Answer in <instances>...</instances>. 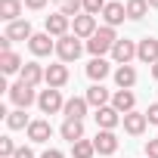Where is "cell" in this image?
Returning <instances> with one entry per match:
<instances>
[{"label": "cell", "mask_w": 158, "mask_h": 158, "mask_svg": "<svg viewBox=\"0 0 158 158\" xmlns=\"http://www.w3.org/2000/svg\"><path fill=\"white\" fill-rule=\"evenodd\" d=\"M112 56H115L118 65H130V59L136 56V44L127 40V37H118V44L112 47Z\"/></svg>", "instance_id": "5"}, {"label": "cell", "mask_w": 158, "mask_h": 158, "mask_svg": "<svg viewBox=\"0 0 158 158\" xmlns=\"http://www.w3.org/2000/svg\"><path fill=\"white\" fill-rule=\"evenodd\" d=\"M25 6H28V10H44L47 0H25Z\"/></svg>", "instance_id": "34"}, {"label": "cell", "mask_w": 158, "mask_h": 158, "mask_svg": "<svg viewBox=\"0 0 158 158\" xmlns=\"http://www.w3.org/2000/svg\"><path fill=\"white\" fill-rule=\"evenodd\" d=\"M10 47H13V40H10V37L3 34V37H0V53H13Z\"/></svg>", "instance_id": "35"}, {"label": "cell", "mask_w": 158, "mask_h": 158, "mask_svg": "<svg viewBox=\"0 0 158 158\" xmlns=\"http://www.w3.org/2000/svg\"><path fill=\"white\" fill-rule=\"evenodd\" d=\"M47 34H53V37H65V34H68V16H65V13H53V16H47Z\"/></svg>", "instance_id": "17"}, {"label": "cell", "mask_w": 158, "mask_h": 158, "mask_svg": "<svg viewBox=\"0 0 158 158\" xmlns=\"http://www.w3.org/2000/svg\"><path fill=\"white\" fill-rule=\"evenodd\" d=\"M106 10V0H84V13L87 16H102Z\"/></svg>", "instance_id": "31"}, {"label": "cell", "mask_w": 158, "mask_h": 158, "mask_svg": "<svg viewBox=\"0 0 158 158\" xmlns=\"http://www.w3.org/2000/svg\"><path fill=\"white\" fill-rule=\"evenodd\" d=\"M146 158H158V139H149L146 143Z\"/></svg>", "instance_id": "32"}, {"label": "cell", "mask_w": 158, "mask_h": 158, "mask_svg": "<svg viewBox=\"0 0 158 158\" xmlns=\"http://www.w3.org/2000/svg\"><path fill=\"white\" fill-rule=\"evenodd\" d=\"M16 158H34V152H31V149H28V146H22V149H19V152H16Z\"/></svg>", "instance_id": "36"}, {"label": "cell", "mask_w": 158, "mask_h": 158, "mask_svg": "<svg viewBox=\"0 0 158 158\" xmlns=\"http://www.w3.org/2000/svg\"><path fill=\"white\" fill-rule=\"evenodd\" d=\"M59 133H62V139H68V143L74 146L77 139H84V121H74V118H65V124L59 127Z\"/></svg>", "instance_id": "15"}, {"label": "cell", "mask_w": 158, "mask_h": 158, "mask_svg": "<svg viewBox=\"0 0 158 158\" xmlns=\"http://www.w3.org/2000/svg\"><path fill=\"white\" fill-rule=\"evenodd\" d=\"M71 155H74V158H93V155H96V146H93L90 139H77V143L71 146Z\"/></svg>", "instance_id": "27"}, {"label": "cell", "mask_w": 158, "mask_h": 158, "mask_svg": "<svg viewBox=\"0 0 158 158\" xmlns=\"http://www.w3.org/2000/svg\"><path fill=\"white\" fill-rule=\"evenodd\" d=\"M93 146H96L99 155H115V152H118V136H115V130H99L96 139H93Z\"/></svg>", "instance_id": "8"}, {"label": "cell", "mask_w": 158, "mask_h": 158, "mask_svg": "<svg viewBox=\"0 0 158 158\" xmlns=\"http://www.w3.org/2000/svg\"><path fill=\"white\" fill-rule=\"evenodd\" d=\"M6 124H10V130H22V127H28L31 121H28V115H25V109H16V112H10V118H6Z\"/></svg>", "instance_id": "28"}, {"label": "cell", "mask_w": 158, "mask_h": 158, "mask_svg": "<svg viewBox=\"0 0 158 158\" xmlns=\"http://www.w3.org/2000/svg\"><path fill=\"white\" fill-rule=\"evenodd\" d=\"M87 102H90L93 109H102V106H109V90H106L102 84H93V87L87 90Z\"/></svg>", "instance_id": "25"}, {"label": "cell", "mask_w": 158, "mask_h": 158, "mask_svg": "<svg viewBox=\"0 0 158 158\" xmlns=\"http://www.w3.org/2000/svg\"><path fill=\"white\" fill-rule=\"evenodd\" d=\"M44 81H47V87H53V90L65 87V84H68V68H65V65H50Z\"/></svg>", "instance_id": "19"}, {"label": "cell", "mask_w": 158, "mask_h": 158, "mask_svg": "<svg viewBox=\"0 0 158 158\" xmlns=\"http://www.w3.org/2000/svg\"><path fill=\"white\" fill-rule=\"evenodd\" d=\"M136 59L146 62V65H155V62H158V40H155V37H143V40L136 44Z\"/></svg>", "instance_id": "7"}, {"label": "cell", "mask_w": 158, "mask_h": 158, "mask_svg": "<svg viewBox=\"0 0 158 158\" xmlns=\"http://www.w3.org/2000/svg\"><path fill=\"white\" fill-rule=\"evenodd\" d=\"M152 77H155V81H158V62L152 65Z\"/></svg>", "instance_id": "38"}, {"label": "cell", "mask_w": 158, "mask_h": 158, "mask_svg": "<svg viewBox=\"0 0 158 158\" xmlns=\"http://www.w3.org/2000/svg\"><path fill=\"white\" fill-rule=\"evenodd\" d=\"M102 19H106V25L109 28H115V25H121L124 19H127V10H124V3H106V10H102Z\"/></svg>", "instance_id": "16"}, {"label": "cell", "mask_w": 158, "mask_h": 158, "mask_svg": "<svg viewBox=\"0 0 158 158\" xmlns=\"http://www.w3.org/2000/svg\"><path fill=\"white\" fill-rule=\"evenodd\" d=\"M118 121H124V118H121V112H118L115 106H102V109H96V124H99V130H115Z\"/></svg>", "instance_id": "6"}, {"label": "cell", "mask_w": 158, "mask_h": 158, "mask_svg": "<svg viewBox=\"0 0 158 158\" xmlns=\"http://www.w3.org/2000/svg\"><path fill=\"white\" fill-rule=\"evenodd\" d=\"M96 31H99V28H96V16H87V13H84V16H74V37H81V40L87 37V40H90Z\"/></svg>", "instance_id": "9"}, {"label": "cell", "mask_w": 158, "mask_h": 158, "mask_svg": "<svg viewBox=\"0 0 158 158\" xmlns=\"http://www.w3.org/2000/svg\"><path fill=\"white\" fill-rule=\"evenodd\" d=\"M6 37H10V40H31V37H34L31 22H28V19H16V22H10V25H6Z\"/></svg>", "instance_id": "10"}, {"label": "cell", "mask_w": 158, "mask_h": 158, "mask_svg": "<svg viewBox=\"0 0 158 158\" xmlns=\"http://www.w3.org/2000/svg\"><path fill=\"white\" fill-rule=\"evenodd\" d=\"M87 96H71V99H65V118H74V121H84V115H87Z\"/></svg>", "instance_id": "11"}, {"label": "cell", "mask_w": 158, "mask_h": 158, "mask_svg": "<svg viewBox=\"0 0 158 158\" xmlns=\"http://www.w3.org/2000/svg\"><path fill=\"white\" fill-rule=\"evenodd\" d=\"M50 136H53V127H50V121L37 118V121H31V124H28V139H31V143H47Z\"/></svg>", "instance_id": "13"}, {"label": "cell", "mask_w": 158, "mask_h": 158, "mask_svg": "<svg viewBox=\"0 0 158 158\" xmlns=\"http://www.w3.org/2000/svg\"><path fill=\"white\" fill-rule=\"evenodd\" d=\"M40 158H65V155H62V152H59V149H47V152H44V155H40Z\"/></svg>", "instance_id": "37"}, {"label": "cell", "mask_w": 158, "mask_h": 158, "mask_svg": "<svg viewBox=\"0 0 158 158\" xmlns=\"http://www.w3.org/2000/svg\"><path fill=\"white\" fill-rule=\"evenodd\" d=\"M56 53H59V59H62V65H65V62H74L77 56L84 53V44H81V37L65 34V37L56 40Z\"/></svg>", "instance_id": "2"}, {"label": "cell", "mask_w": 158, "mask_h": 158, "mask_svg": "<svg viewBox=\"0 0 158 158\" xmlns=\"http://www.w3.org/2000/svg\"><path fill=\"white\" fill-rule=\"evenodd\" d=\"M37 106H40V112H44V115H56L59 109H65V99H62V93H59V90L47 87V90L37 96Z\"/></svg>", "instance_id": "3"}, {"label": "cell", "mask_w": 158, "mask_h": 158, "mask_svg": "<svg viewBox=\"0 0 158 158\" xmlns=\"http://www.w3.org/2000/svg\"><path fill=\"white\" fill-rule=\"evenodd\" d=\"M19 16H22V3L19 0H0V19H3L6 25L16 22Z\"/></svg>", "instance_id": "23"}, {"label": "cell", "mask_w": 158, "mask_h": 158, "mask_svg": "<svg viewBox=\"0 0 158 158\" xmlns=\"http://www.w3.org/2000/svg\"><path fill=\"white\" fill-rule=\"evenodd\" d=\"M112 106H115L121 115L133 112V106H136V96H133V90H118V93L112 96Z\"/></svg>", "instance_id": "21"}, {"label": "cell", "mask_w": 158, "mask_h": 158, "mask_svg": "<svg viewBox=\"0 0 158 158\" xmlns=\"http://www.w3.org/2000/svg\"><path fill=\"white\" fill-rule=\"evenodd\" d=\"M87 77L96 81V84H102V77H109V62H106L102 56L90 59V62H87Z\"/></svg>", "instance_id": "20"}, {"label": "cell", "mask_w": 158, "mask_h": 158, "mask_svg": "<svg viewBox=\"0 0 158 158\" xmlns=\"http://www.w3.org/2000/svg\"><path fill=\"white\" fill-rule=\"evenodd\" d=\"M115 44H118V34H115V28L102 25V28H99V31H96V34H93V37L87 40V50H90V53H93V59H96V56L109 53V50H112Z\"/></svg>", "instance_id": "1"}, {"label": "cell", "mask_w": 158, "mask_h": 158, "mask_svg": "<svg viewBox=\"0 0 158 158\" xmlns=\"http://www.w3.org/2000/svg\"><path fill=\"white\" fill-rule=\"evenodd\" d=\"M146 124H149V118H146L143 112H127V115H124V130H127L130 136H139V133L146 130Z\"/></svg>", "instance_id": "18"}, {"label": "cell", "mask_w": 158, "mask_h": 158, "mask_svg": "<svg viewBox=\"0 0 158 158\" xmlns=\"http://www.w3.org/2000/svg\"><path fill=\"white\" fill-rule=\"evenodd\" d=\"M81 10H84V0H62V3H59V13H65L68 19L81 16Z\"/></svg>", "instance_id": "29"}, {"label": "cell", "mask_w": 158, "mask_h": 158, "mask_svg": "<svg viewBox=\"0 0 158 158\" xmlns=\"http://www.w3.org/2000/svg\"><path fill=\"white\" fill-rule=\"evenodd\" d=\"M25 65H22V59H19V53H0V71L3 74H16V71H22Z\"/></svg>", "instance_id": "24"}, {"label": "cell", "mask_w": 158, "mask_h": 158, "mask_svg": "<svg viewBox=\"0 0 158 158\" xmlns=\"http://www.w3.org/2000/svg\"><path fill=\"white\" fill-rule=\"evenodd\" d=\"M10 96H13V102H16V109H28L37 96H34V87H28L25 81H16L13 87H10Z\"/></svg>", "instance_id": "4"}, {"label": "cell", "mask_w": 158, "mask_h": 158, "mask_svg": "<svg viewBox=\"0 0 158 158\" xmlns=\"http://www.w3.org/2000/svg\"><path fill=\"white\" fill-rule=\"evenodd\" d=\"M124 10H127V19L139 22V19H146V13H149V0H127Z\"/></svg>", "instance_id": "26"}, {"label": "cell", "mask_w": 158, "mask_h": 158, "mask_svg": "<svg viewBox=\"0 0 158 158\" xmlns=\"http://www.w3.org/2000/svg\"><path fill=\"white\" fill-rule=\"evenodd\" d=\"M28 47H31V53L34 56H50L53 50H56V44H53V34H34L31 40H28Z\"/></svg>", "instance_id": "12"}, {"label": "cell", "mask_w": 158, "mask_h": 158, "mask_svg": "<svg viewBox=\"0 0 158 158\" xmlns=\"http://www.w3.org/2000/svg\"><path fill=\"white\" fill-rule=\"evenodd\" d=\"M16 152H19V146L10 136H0V158H16Z\"/></svg>", "instance_id": "30"}, {"label": "cell", "mask_w": 158, "mask_h": 158, "mask_svg": "<svg viewBox=\"0 0 158 158\" xmlns=\"http://www.w3.org/2000/svg\"><path fill=\"white\" fill-rule=\"evenodd\" d=\"M146 118H149V124H158V102H155V106H149Z\"/></svg>", "instance_id": "33"}, {"label": "cell", "mask_w": 158, "mask_h": 158, "mask_svg": "<svg viewBox=\"0 0 158 158\" xmlns=\"http://www.w3.org/2000/svg\"><path fill=\"white\" fill-rule=\"evenodd\" d=\"M19 74H22L19 81H25L28 87H37V84L44 81V77H47V68H40L37 62H25V68H22Z\"/></svg>", "instance_id": "14"}, {"label": "cell", "mask_w": 158, "mask_h": 158, "mask_svg": "<svg viewBox=\"0 0 158 158\" xmlns=\"http://www.w3.org/2000/svg\"><path fill=\"white\" fill-rule=\"evenodd\" d=\"M149 6H152V10H158V0H149Z\"/></svg>", "instance_id": "39"}, {"label": "cell", "mask_w": 158, "mask_h": 158, "mask_svg": "<svg viewBox=\"0 0 158 158\" xmlns=\"http://www.w3.org/2000/svg\"><path fill=\"white\" fill-rule=\"evenodd\" d=\"M115 84H118L121 90H130V87L136 84V68H133V65H118V71H115Z\"/></svg>", "instance_id": "22"}]
</instances>
